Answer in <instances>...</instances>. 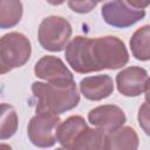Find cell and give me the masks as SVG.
I'll list each match as a JSON object with an SVG mask.
<instances>
[{
    "label": "cell",
    "instance_id": "obj_14",
    "mask_svg": "<svg viewBox=\"0 0 150 150\" xmlns=\"http://www.w3.org/2000/svg\"><path fill=\"white\" fill-rule=\"evenodd\" d=\"M129 46L132 56L138 61L150 60V25L136 29L130 38Z\"/></svg>",
    "mask_w": 150,
    "mask_h": 150
},
{
    "label": "cell",
    "instance_id": "obj_5",
    "mask_svg": "<svg viewBox=\"0 0 150 150\" xmlns=\"http://www.w3.org/2000/svg\"><path fill=\"white\" fill-rule=\"evenodd\" d=\"M61 124L59 115L40 111L30 118L27 125V136L38 148H50L57 142V129Z\"/></svg>",
    "mask_w": 150,
    "mask_h": 150
},
{
    "label": "cell",
    "instance_id": "obj_16",
    "mask_svg": "<svg viewBox=\"0 0 150 150\" xmlns=\"http://www.w3.org/2000/svg\"><path fill=\"white\" fill-rule=\"evenodd\" d=\"M18 115L15 109L7 104H1V120H0V138L2 141L11 138L18 130Z\"/></svg>",
    "mask_w": 150,
    "mask_h": 150
},
{
    "label": "cell",
    "instance_id": "obj_21",
    "mask_svg": "<svg viewBox=\"0 0 150 150\" xmlns=\"http://www.w3.org/2000/svg\"><path fill=\"white\" fill-rule=\"evenodd\" d=\"M55 150H68V149H66V148H62V146H61V148H56Z\"/></svg>",
    "mask_w": 150,
    "mask_h": 150
},
{
    "label": "cell",
    "instance_id": "obj_8",
    "mask_svg": "<svg viewBox=\"0 0 150 150\" xmlns=\"http://www.w3.org/2000/svg\"><path fill=\"white\" fill-rule=\"evenodd\" d=\"M88 121L96 129L108 135L122 128L127 122V116L118 105L103 104L95 107L88 112Z\"/></svg>",
    "mask_w": 150,
    "mask_h": 150
},
{
    "label": "cell",
    "instance_id": "obj_10",
    "mask_svg": "<svg viewBox=\"0 0 150 150\" xmlns=\"http://www.w3.org/2000/svg\"><path fill=\"white\" fill-rule=\"evenodd\" d=\"M79 86L81 94L89 101H101L114 91V81L107 74L87 76L80 81Z\"/></svg>",
    "mask_w": 150,
    "mask_h": 150
},
{
    "label": "cell",
    "instance_id": "obj_13",
    "mask_svg": "<svg viewBox=\"0 0 150 150\" xmlns=\"http://www.w3.org/2000/svg\"><path fill=\"white\" fill-rule=\"evenodd\" d=\"M105 134L96 128H86L74 139L69 150H105Z\"/></svg>",
    "mask_w": 150,
    "mask_h": 150
},
{
    "label": "cell",
    "instance_id": "obj_4",
    "mask_svg": "<svg viewBox=\"0 0 150 150\" xmlns=\"http://www.w3.org/2000/svg\"><path fill=\"white\" fill-rule=\"evenodd\" d=\"M73 28L70 22L59 15L45 18L38 30V39L41 47L49 52H61L68 46Z\"/></svg>",
    "mask_w": 150,
    "mask_h": 150
},
{
    "label": "cell",
    "instance_id": "obj_7",
    "mask_svg": "<svg viewBox=\"0 0 150 150\" xmlns=\"http://www.w3.org/2000/svg\"><path fill=\"white\" fill-rule=\"evenodd\" d=\"M34 74L50 84L69 86L74 83L73 73L60 57L54 55H45L39 59L34 66Z\"/></svg>",
    "mask_w": 150,
    "mask_h": 150
},
{
    "label": "cell",
    "instance_id": "obj_20",
    "mask_svg": "<svg viewBox=\"0 0 150 150\" xmlns=\"http://www.w3.org/2000/svg\"><path fill=\"white\" fill-rule=\"evenodd\" d=\"M0 149H1V150H13V149H12V146H11V145H8V144H6V143H1Z\"/></svg>",
    "mask_w": 150,
    "mask_h": 150
},
{
    "label": "cell",
    "instance_id": "obj_12",
    "mask_svg": "<svg viewBox=\"0 0 150 150\" xmlns=\"http://www.w3.org/2000/svg\"><path fill=\"white\" fill-rule=\"evenodd\" d=\"M86 128H88V125L82 116H69L66 121H63L60 124L57 129V142L61 144L62 148L69 150L76 136Z\"/></svg>",
    "mask_w": 150,
    "mask_h": 150
},
{
    "label": "cell",
    "instance_id": "obj_11",
    "mask_svg": "<svg viewBox=\"0 0 150 150\" xmlns=\"http://www.w3.org/2000/svg\"><path fill=\"white\" fill-rule=\"evenodd\" d=\"M139 138L131 127H122L105 136V150H138Z\"/></svg>",
    "mask_w": 150,
    "mask_h": 150
},
{
    "label": "cell",
    "instance_id": "obj_2",
    "mask_svg": "<svg viewBox=\"0 0 150 150\" xmlns=\"http://www.w3.org/2000/svg\"><path fill=\"white\" fill-rule=\"evenodd\" d=\"M32 91L36 98V112L48 111L60 115L74 109L80 103L75 82L69 86H56L36 81L32 84Z\"/></svg>",
    "mask_w": 150,
    "mask_h": 150
},
{
    "label": "cell",
    "instance_id": "obj_3",
    "mask_svg": "<svg viewBox=\"0 0 150 150\" xmlns=\"http://www.w3.org/2000/svg\"><path fill=\"white\" fill-rule=\"evenodd\" d=\"M32 45L28 38L19 32H9L0 40V73L4 75L28 62Z\"/></svg>",
    "mask_w": 150,
    "mask_h": 150
},
{
    "label": "cell",
    "instance_id": "obj_1",
    "mask_svg": "<svg viewBox=\"0 0 150 150\" xmlns=\"http://www.w3.org/2000/svg\"><path fill=\"white\" fill-rule=\"evenodd\" d=\"M64 57L79 74H88L103 69H120L129 62V53L124 42L114 35L90 39L75 36L66 47Z\"/></svg>",
    "mask_w": 150,
    "mask_h": 150
},
{
    "label": "cell",
    "instance_id": "obj_19",
    "mask_svg": "<svg viewBox=\"0 0 150 150\" xmlns=\"http://www.w3.org/2000/svg\"><path fill=\"white\" fill-rule=\"evenodd\" d=\"M144 93H145V102L150 104V77L148 79V82H146Z\"/></svg>",
    "mask_w": 150,
    "mask_h": 150
},
{
    "label": "cell",
    "instance_id": "obj_15",
    "mask_svg": "<svg viewBox=\"0 0 150 150\" xmlns=\"http://www.w3.org/2000/svg\"><path fill=\"white\" fill-rule=\"evenodd\" d=\"M22 2L18 0L0 1V28L7 29L16 26L22 18Z\"/></svg>",
    "mask_w": 150,
    "mask_h": 150
},
{
    "label": "cell",
    "instance_id": "obj_6",
    "mask_svg": "<svg viewBox=\"0 0 150 150\" xmlns=\"http://www.w3.org/2000/svg\"><path fill=\"white\" fill-rule=\"evenodd\" d=\"M101 15L109 26L128 28L145 16V9L132 6L130 0H114L102 5Z\"/></svg>",
    "mask_w": 150,
    "mask_h": 150
},
{
    "label": "cell",
    "instance_id": "obj_18",
    "mask_svg": "<svg viewBox=\"0 0 150 150\" xmlns=\"http://www.w3.org/2000/svg\"><path fill=\"white\" fill-rule=\"evenodd\" d=\"M97 4L98 2L96 1H68V6L70 7V9L80 14L89 13L97 6Z\"/></svg>",
    "mask_w": 150,
    "mask_h": 150
},
{
    "label": "cell",
    "instance_id": "obj_9",
    "mask_svg": "<svg viewBox=\"0 0 150 150\" xmlns=\"http://www.w3.org/2000/svg\"><path fill=\"white\" fill-rule=\"evenodd\" d=\"M148 71L137 66H131L122 69L116 75V86L120 94L127 97L139 96L148 82Z\"/></svg>",
    "mask_w": 150,
    "mask_h": 150
},
{
    "label": "cell",
    "instance_id": "obj_17",
    "mask_svg": "<svg viewBox=\"0 0 150 150\" xmlns=\"http://www.w3.org/2000/svg\"><path fill=\"white\" fill-rule=\"evenodd\" d=\"M137 121L141 129L148 136H150V104L149 103L144 102L139 107L138 114H137Z\"/></svg>",
    "mask_w": 150,
    "mask_h": 150
}]
</instances>
